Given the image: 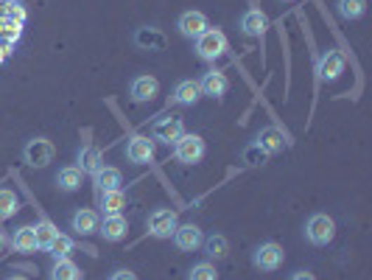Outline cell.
<instances>
[{"mask_svg":"<svg viewBox=\"0 0 372 280\" xmlns=\"http://www.w3.org/2000/svg\"><path fill=\"white\" fill-rule=\"evenodd\" d=\"M146 227H149V236H154V239H171L174 230L180 227V219H177L174 211H168V208H157V211H152Z\"/></svg>","mask_w":372,"mask_h":280,"instance_id":"cell-4","label":"cell"},{"mask_svg":"<svg viewBox=\"0 0 372 280\" xmlns=\"http://www.w3.org/2000/svg\"><path fill=\"white\" fill-rule=\"evenodd\" d=\"M193 45H196V56H199V59L215 62V59L224 56V51H227V36H224V31H218V28H207L201 36L193 39Z\"/></svg>","mask_w":372,"mask_h":280,"instance_id":"cell-1","label":"cell"},{"mask_svg":"<svg viewBox=\"0 0 372 280\" xmlns=\"http://www.w3.org/2000/svg\"><path fill=\"white\" fill-rule=\"evenodd\" d=\"M101 208H104V216H118L124 213L126 208V194L118 188V191H104L101 194Z\"/></svg>","mask_w":372,"mask_h":280,"instance_id":"cell-23","label":"cell"},{"mask_svg":"<svg viewBox=\"0 0 372 280\" xmlns=\"http://www.w3.org/2000/svg\"><path fill=\"white\" fill-rule=\"evenodd\" d=\"M126 230H129V222L124 219V213L104 216V222L98 225V233L104 236V241H121V239H126Z\"/></svg>","mask_w":372,"mask_h":280,"instance_id":"cell-14","label":"cell"},{"mask_svg":"<svg viewBox=\"0 0 372 280\" xmlns=\"http://www.w3.org/2000/svg\"><path fill=\"white\" fill-rule=\"evenodd\" d=\"M317 73H319V81H336L345 73V56H342V51L322 53L319 65H317Z\"/></svg>","mask_w":372,"mask_h":280,"instance_id":"cell-7","label":"cell"},{"mask_svg":"<svg viewBox=\"0 0 372 280\" xmlns=\"http://www.w3.org/2000/svg\"><path fill=\"white\" fill-rule=\"evenodd\" d=\"M255 146H258V149H263L266 154H277V152H283L286 138H283V132H280L277 126H266V129H260V132H258Z\"/></svg>","mask_w":372,"mask_h":280,"instance_id":"cell-17","label":"cell"},{"mask_svg":"<svg viewBox=\"0 0 372 280\" xmlns=\"http://www.w3.org/2000/svg\"><path fill=\"white\" fill-rule=\"evenodd\" d=\"M126 157H129V163H135V166L149 163V160L154 157V140H149V138H143V135L132 138V140L126 143Z\"/></svg>","mask_w":372,"mask_h":280,"instance_id":"cell-13","label":"cell"},{"mask_svg":"<svg viewBox=\"0 0 372 280\" xmlns=\"http://www.w3.org/2000/svg\"><path fill=\"white\" fill-rule=\"evenodd\" d=\"M17 194L8 188H0V219H11L17 213Z\"/></svg>","mask_w":372,"mask_h":280,"instance_id":"cell-30","label":"cell"},{"mask_svg":"<svg viewBox=\"0 0 372 280\" xmlns=\"http://www.w3.org/2000/svg\"><path fill=\"white\" fill-rule=\"evenodd\" d=\"M244 160H246L249 166H260V163L266 160V152H263V149H258V146H249V149L244 152Z\"/></svg>","mask_w":372,"mask_h":280,"instance_id":"cell-34","label":"cell"},{"mask_svg":"<svg viewBox=\"0 0 372 280\" xmlns=\"http://www.w3.org/2000/svg\"><path fill=\"white\" fill-rule=\"evenodd\" d=\"M6 20L22 25V20H25V8H22V3H17V0H6Z\"/></svg>","mask_w":372,"mask_h":280,"instance_id":"cell-32","label":"cell"},{"mask_svg":"<svg viewBox=\"0 0 372 280\" xmlns=\"http://www.w3.org/2000/svg\"><path fill=\"white\" fill-rule=\"evenodd\" d=\"M288 280H317V275H314V272H308V269H300V272H294Z\"/></svg>","mask_w":372,"mask_h":280,"instance_id":"cell-36","label":"cell"},{"mask_svg":"<svg viewBox=\"0 0 372 280\" xmlns=\"http://www.w3.org/2000/svg\"><path fill=\"white\" fill-rule=\"evenodd\" d=\"M280 3H291V0H280Z\"/></svg>","mask_w":372,"mask_h":280,"instance_id":"cell-39","label":"cell"},{"mask_svg":"<svg viewBox=\"0 0 372 280\" xmlns=\"http://www.w3.org/2000/svg\"><path fill=\"white\" fill-rule=\"evenodd\" d=\"M6 280H28V278H20V275H14V278H6Z\"/></svg>","mask_w":372,"mask_h":280,"instance_id":"cell-38","label":"cell"},{"mask_svg":"<svg viewBox=\"0 0 372 280\" xmlns=\"http://www.w3.org/2000/svg\"><path fill=\"white\" fill-rule=\"evenodd\" d=\"M201 247H204V255H207L210 261H224V258L230 255V241H227L221 233L207 236V239L201 241Z\"/></svg>","mask_w":372,"mask_h":280,"instance_id":"cell-21","label":"cell"},{"mask_svg":"<svg viewBox=\"0 0 372 280\" xmlns=\"http://www.w3.org/2000/svg\"><path fill=\"white\" fill-rule=\"evenodd\" d=\"M95 185L101 188V194H104V191H118V188L124 185V174H121L118 168L104 166V168L95 174Z\"/></svg>","mask_w":372,"mask_h":280,"instance_id":"cell-24","label":"cell"},{"mask_svg":"<svg viewBox=\"0 0 372 280\" xmlns=\"http://www.w3.org/2000/svg\"><path fill=\"white\" fill-rule=\"evenodd\" d=\"M336 8L345 20H359L367 11V0H336Z\"/></svg>","mask_w":372,"mask_h":280,"instance_id":"cell-27","label":"cell"},{"mask_svg":"<svg viewBox=\"0 0 372 280\" xmlns=\"http://www.w3.org/2000/svg\"><path fill=\"white\" fill-rule=\"evenodd\" d=\"M135 42L143 48V51H163L166 48V36L157 31V28H138V34H135Z\"/></svg>","mask_w":372,"mask_h":280,"instance_id":"cell-22","label":"cell"},{"mask_svg":"<svg viewBox=\"0 0 372 280\" xmlns=\"http://www.w3.org/2000/svg\"><path fill=\"white\" fill-rule=\"evenodd\" d=\"M109 280H138V275H135L132 269H115Z\"/></svg>","mask_w":372,"mask_h":280,"instance_id":"cell-35","label":"cell"},{"mask_svg":"<svg viewBox=\"0 0 372 280\" xmlns=\"http://www.w3.org/2000/svg\"><path fill=\"white\" fill-rule=\"evenodd\" d=\"M98 225H101V219H98L95 211H76V213H73V230H76L79 236L98 233Z\"/></svg>","mask_w":372,"mask_h":280,"instance_id":"cell-20","label":"cell"},{"mask_svg":"<svg viewBox=\"0 0 372 280\" xmlns=\"http://www.w3.org/2000/svg\"><path fill=\"white\" fill-rule=\"evenodd\" d=\"M152 135H154V140H160V143H177L182 135H185V124H182V118H163V121H157L154 124V129H152Z\"/></svg>","mask_w":372,"mask_h":280,"instance_id":"cell-8","label":"cell"},{"mask_svg":"<svg viewBox=\"0 0 372 280\" xmlns=\"http://www.w3.org/2000/svg\"><path fill=\"white\" fill-rule=\"evenodd\" d=\"M79 168H81V174H98L101 168H104V154H101V149H95V146H84L81 152H79Z\"/></svg>","mask_w":372,"mask_h":280,"instance_id":"cell-18","label":"cell"},{"mask_svg":"<svg viewBox=\"0 0 372 280\" xmlns=\"http://www.w3.org/2000/svg\"><path fill=\"white\" fill-rule=\"evenodd\" d=\"M0 3H6V0H0Z\"/></svg>","mask_w":372,"mask_h":280,"instance_id":"cell-40","label":"cell"},{"mask_svg":"<svg viewBox=\"0 0 372 280\" xmlns=\"http://www.w3.org/2000/svg\"><path fill=\"white\" fill-rule=\"evenodd\" d=\"M0 36H6V42H17L20 39V22H11V20H0Z\"/></svg>","mask_w":372,"mask_h":280,"instance_id":"cell-33","label":"cell"},{"mask_svg":"<svg viewBox=\"0 0 372 280\" xmlns=\"http://www.w3.org/2000/svg\"><path fill=\"white\" fill-rule=\"evenodd\" d=\"M51 280H81V269L70 261V258H62V261H53V269H51Z\"/></svg>","mask_w":372,"mask_h":280,"instance_id":"cell-25","label":"cell"},{"mask_svg":"<svg viewBox=\"0 0 372 280\" xmlns=\"http://www.w3.org/2000/svg\"><path fill=\"white\" fill-rule=\"evenodd\" d=\"M11 247L17 253H34L36 250V236H34V227H20L11 239Z\"/></svg>","mask_w":372,"mask_h":280,"instance_id":"cell-26","label":"cell"},{"mask_svg":"<svg viewBox=\"0 0 372 280\" xmlns=\"http://www.w3.org/2000/svg\"><path fill=\"white\" fill-rule=\"evenodd\" d=\"M177 28H180V34H182L185 39H196V36H201V34L210 28V22H207V17H204L201 11H185V14L180 17Z\"/></svg>","mask_w":372,"mask_h":280,"instance_id":"cell-11","label":"cell"},{"mask_svg":"<svg viewBox=\"0 0 372 280\" xmlns=\"http://www.w3.org/2000/svg\"><path fill=\"white\" fill-rule=\"evenodd\" d=\"M266 28H269V17H266L260 8L244 11V17H241V31H244L246 36H263Z\"/></svg>","mask_w":372,"mask_h":280,"instance_id":"cell-16","label":"cell"},{"mask_svg":"<svg viewBox=\"0 0 372 280\" xmlns=\"http://www.w3.org/2000/svg\"><path fill=\"white\" fill-rule=\"evenodd\" d=\"M187 280H218V272H215V267L210 261H201V264H196L187 272Z\"/></svg>","mask_w":372,"mask_h":280,"instance_id":"cell-31","label":"cell"},{"mask_svg":"<svg viewBox=\"0 0 372 280\" xmlns=\"http://www.w3.org/2000/svg\"><path fill=\"white\" fill-rule=\"evenodd\" d=\"M34 236H36V250H48L51 241L59 236V230H56L51 222H39V225L34 227Z\"/></svg>","mask_w":372,"mask_h":280,"instance_id":"cell-28","label":"cell"},{"mask_svg":"<svg viewBox=\"0 0 372 280\" xmlns=\"http://www.w3.org/2000/svg\"><path fill=\"white\" fill-rule=\"evenodd\" d=\"M171 239H174V244H177L182 253H193V250L201 247L204 233H201V227H196V225H180V227L174 230Z\"/></svg>","mask_w":372,"mask_h":280,"instance_id":"cell-10","label":"cell"},{"mask_svg":"<svg viewBox=\"0 0 372 280\" xmlns=\"http://www.w3.org/2000/svg\"><path fill=\"white\" fill-rule=\"evenodd\" d=\"M81 180H84V174H81L79 166H67V168H62V171L56 174V185H59V191H65V194L79 191V188H81Z\"/></svg>","mask_w":372,"mask_h":280,"instance_id":"cell-19","label":"cell"},{"mask_svg":"<svg viewBox=\"0 0 372 280\" xmlns=\"http://www.w3.org/2000/svg\"><path fill=\"white\" fill-rule=\"evenodd\" d=\"M174 157L185 166H193L204 157V140L199 135H182L177 143H174Z\"/></svg>","mask_w":372,"mask_h":280,"instance_id":"cell-6","label":"cell"},{"mask_svg":"<svg viewBox=\"0 0 372 280\" xmlns=\"http://www.w3.org/2000/svg\"><path fill=\"white\" fill-rule=\"evenodd\" d=\"M199 87H201V95L224 98L227 90H230V79H227L221 70H207V73L199 79Z\"/></svg>","mask_w":372,"mask_h":280,"instance_id":"cell-9","label":"cell"},{"mask_svg":"<svg viewBox=\"0 0 372 280\" xmlns=\"http://www.w3.org/2000/svg\"><path fill=\"white\" fill-rule=\"evenodd\" d=\"M45 253H51V258L53 261H62V258H70V253H73V241L67 239V236H56L53 241H51V247L45 250Z\"/></svg>","mask_w":372,"mask_h":280,"instance_id":"cell-29","label":"cell"},{"mask_svg":"<svg viewBox=\"0 0 372 280\" xmlns=\"http://www.w3.org/2000/svg\"><path fill=\"white\" fill-rule=\"evenodd\" d=\"M199 98H201V87H199L196 79L180 81V84L174 87V93H171V104H180V107H190V104H196Z\"/></svg>","mask_w":372,"mask_h":280,"instance_id":"cell-15","label":"cell"},{"mask_svg":"<svg viewBox=\"0 0 372 280\" xmlns=\"http://www.w3.org/2000/svg\"><path fill=\"white\" fill-rule=\"evenodd\" d=\"M53 154H56V149H53V143L48 138H34L22 149V157H25V163L31 168H45L53 160Z\"/></svg>","mask_w":372,"mask_h":280,"instance_id":"cell-5","label":"cell"},{"mask_svg":"<svg viewBox=\"0 0 372 280\" xmlns=\"http://www.w3.org/2000/svg\"><path fill=\"white\" fill-rule=\"evenodd\" d=\"M336 236V222L328 216V213H314L305 225V239L314 244V247H325L331 244Z\"/></svg>","mask_w":372,"mask_h":280,"instance_id":"cell-2","label":"cell"},{"mask_svg":"<svg viewBox=\"0 0 372 280\" xmlns=\"http://www.w3.org/2000/svg\"><path fill=\"white\" fill-rule=\"evenodd\" d=\"M283 261H286V253H283V247L274 244V241H266V244H260V247L252 253V267L260 269V272H274V269L283 267Z\"/></svg>","mask_w":372,"mask_h":280,"instance_id":"cell-3","label":"cell"},{"mask_svg":"<svg viewBox=\"0 0 372 280\" xmlns=\"http://www.w3.org/2000/svg\"><path fill=\"white\" fill-rule=\"evenodd\" d=\"M157 93H160V81H157L154 76H138V79L132 81V87H129V95H132L135 104H146V101H152Z\"/></svg>","mask_w":372,"mask_h":280,"instance_id":"cell-12","label":"cell"},{"mask_svg":"<svg viewBox=\"0 0 372 280\" xmlns=\"http://www.w3.org/2000/svg\"><path fill=\"white\" fill-rule=\"evenodd\" d=\"M3 247H6V239H3V233H0V250H3Z\"/></svg>","mask_w":372,"mask_h":280,"instance_id":"cell-37","label":"cell"}]
</instances>
